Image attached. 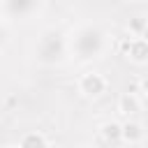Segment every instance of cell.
I'll list each match as a JSON object with an SVG mask.
<instances>
[{
  "label": "cell",
  "instance_id": "1",
  "mask_svg": "<svg viewBox=\"0 0 148 148\" xmlns=\"http://www.w3.org/2000/svg\"><path fill=\"white\" fill-rule=\"evenodd\" d=\"M83 88L95 95V92H99V90L104 88V81H102L97 74H92V76H86V79H83Z\"/></svg>",
  "mask_w": 148,
  "mask_h": 148
},
{
  "label": "cell",
  "instance_id": "2",
  "mask_svg": "<svg viewBox=\"0 0 148 148\" xmlns=\"http://www.w3.org/2000/svg\"><path fill=\"white\" fill-rule=\"evenodd\" d=\"M23 148H44V141H42V136H35V134H30V136H25V141H23Z\"/></svg>",
  "mask_w": 148,
  "mask_h": 148
},
{
  "label": "cell",
  "instance_id": "3",
  "mask_svg": "<svg viewBox=\"0 0 148 148\" xmlns=\"http://www.w3.org/2000/svg\"><path fill=\"white\" fill-rule=\"evenodd\" d=\"M125 136H127V139H139V136H141L139 125H127V127H125Z\"/></svg>",
  "mask_w": 148,
  "mask_h": 148
},
{
  "label": "cell",
  "instance_id": "4",
  "mask_svg": "<svg viewBox=\"0 0 148 148\" xmlns=\"http://www.w3.org/2000/svg\"><path fill=\"white\" fill-rule=\"evenodd\" d=\"M123 106H125V109H130V111H127V113H132V111H134V109H136V104H134V99H132V97H130V99H127V97H125V99H123Z\"/></svg>",
  "mask_w": 148,
  "mask_h": 148
}]
</instances>
